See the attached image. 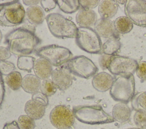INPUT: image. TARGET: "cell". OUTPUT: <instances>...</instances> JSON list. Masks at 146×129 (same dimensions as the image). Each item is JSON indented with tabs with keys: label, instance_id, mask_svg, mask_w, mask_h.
Segmentation results:
<instances>
[{
	"label": "cell",
	"instance_id": "cell-1",
	"mask_svg": "<svg viewBox=\"0 0 146 129\" xmlns=\"http://www.w3.org/2000/svg\"><path fill=\"white\" fill-rule=\"evenodd\" d=\"M40 42L35 28L25 26L13 30L6 35L5 39L11 53L18 57L31 54Z\"/></svg>",
	"mask_w": 146,
	"mask_h": 129
},
{
	"label": "cell",
	"instance_id": "cell-2",
	"mask_svg": "<svg viewBox=\"0 0 146 129\" xmlns=\"http://www.w3.org/2000/svg\"><path fill=\"white\" fill-rule=\"evenodd\" d=\"M72 111L78 120L87 124H103L115 121L99 105L76 106L73 107Z\"/></svg>",
	"mask_w": 146,
	"mask_h": 129
},
{
	"label": "cell",
	"instance_id": "cell-3",
	"mask_svg": "<svg viewBox=\"0 0 146 129\" xmlns=\"http://www.w3.org/2000/svg\"><path fill=\"white\" fill-rule=\"evenodd\" d=\"M48 28L51 34L57 38H76L78 27L71 20L59 13H50L46 16Z\"/></svg>",
	"mask_w": 146,
	"mask_h": 129
},
{
	"label": "cell",
	"instance_id": "cell-4",
	"mask_svg": "<svg viewBox=\"0 0 146 129\" xmlns=\"http://www.w3.org/2000/svg\"><path fill=\"white\" fill-rule=\"evenodd\" d=\"M135 91V82L133 74L117 77L113 80L110 90L111 97L115 101L127 103L133 97Z\"/></svg>",
	"mask_w": 146,
	"mask_h": 129
},
{
	"label": "cell",
	"instance_id": "cell-5",
	"mask_svg": "<svg viewBox=\"0 0 146 129\" xmlns=\"http://www.w3.org/2000/svg\"><path fill=\"white\" fill-rule=\"evenodd\" d=\"M26 16L25 10L19 1H10L0 5V25L14 27L22 23Z\"/></svg>",
	"mask_w": 146,
	"mask_h": 129
},
{
	"label": "cell",
	"instance_id": "cell-6",
	"mask_svg": "<svg viewBox=\"0 0 146 129\" xmlns=\"http://www.w3.org/2000/svg\"><path fill=\"white\" fill-rule=\"evenodd\" d=\"M35 53L38 56L47 60L52 65L58 67L72 58V53L69 49L56 44L42 47L36 49Z\"/></svg>",
	"mask_w": 146,
	"mask_h": 129
},
{
	"label": "cell",
	"instance_id": "cell-7",
	"mask_svg": "<svg viewBox=\"0 0 146 129\" xmlns=\"http://www.w3.org/2000/svg\"><path fill=\"white\" fill-rule=\"evenodd\" d=\"M75 42L81 49L87 53L98 54L102 52L100 38L91 27H78Z\"/></svg>",
	"mask_w": 146,
	"mask_h": 129
},
{
	"label": "cell",
	"instance_id": "cell-8",
	"mask_svg": "<svg viewBox=\"0 0 146 129\" xmlns=\"http://www.w3.org/2000/svg\"><path fill=\"white\" fill-rule=\"evenodd\" d=\"M65 66L74 75L86 79L94 76L98 71V68L94 62L83 55L72 57Z\"/></svg>",
	"mask_w": 146,
	"mask_h": 129
},
{
	"label": "cell",
	"instance_id": "cell-9",
	"mask_svg": "<svg viewBox=\"0 0 146 129\" xmlns=\"http://www.w3.org/2000/svg\"><path fill=\"white\" fill-rule=\"evenodd\" d=\"M138 63L132 58L120 55L110 56L106 64L107 69L113 75L133 74Z\"/></svg>",
	"mask_w": 146,
	"mask_h": 129
},
{
	"label": "cell",
	"instance_id": "cell-10",
	"mask_svg": "<svg viewBox=\"0 0 146 129\" xmlns=\"http://www.w3.org/2000/svg\"><path fill=\"white\" fill-rule=\"evenodd\" d=\"M51 124L57 129L70 128L75 122V116L71 109L66 105H58L50 114Z\"/></svg>",
	"mask_w": 146,
	"mask_h": 129
},
{
	"label": "cell",
	"instance_id": "cell-11",
	"mask_svg": "<svg viewBox=\"0 0 146 129\" xmlns=\"http://www.w3.org/2000/svg\"><path fill=\"white\" fill-rule=\"evenodd\" d=\"M124 12L133 23L146 27V0L126 1Z\"/></svg>",
	"mask_w": 146,
	"mask_h": 129
},
{
	"label": "cell",
	"instance_id": "cell-12",
	"mask_svg": "<svg viewBox=\"0 0 146 129\" xmlns=\"http://www.w3.org/2000/svg\"><path fill=\"white\" fill-rule=\"evenodd\" d=\"M51 77L56 88L60 90L68 89L73 81L72 74L65 65L59 66L53 70Z\"/></svg>",
	"mask_w": 146,
	"mask_h": 129
},
{
	"label": "cell",
	"instance_id": "cell-13",
	"mask_svg": "<svg viewBox=\"0 0 146 129\" xmlns=\"http://www.w3.org/2000/svg\"><path fill=\"white\" fill-rule=\"evenodd\" d=\"M94 30L100 37L108 39L111 37L119 38L114 23L110 19L100 18L97 20L94 25Z\"/></svg>",
	"mask_w": 146,
	"mask_h": 129
},
{
	"label": "cell",
	"instance_id": "cell-14",
	"mask_svg": "<svg viewBox=\"0 0 146 129\" xmlns=\"http://www.w3.org/2000/svg\"><path fill=\"white\" fill-rule=\"evenodd\" d=\"M113 80L114 78L111 74L105 72H101L94 76L92 85L96 90L104 92L110 89Z\"/></svg>",
	"mask_w": 146,
	"mask_h": 129
},
{
	"label": "cell",
	"instance_id": "cell-15",
	"mask_svg": "<svg viewBox=\"0 0 146 129\" xmlns=\"http://www.w3.org/2000/svg\"><path fill=\"white\" fill-rule=\"evenodd\" d=\"M76 22L79 27H91L97 21V15L92 9L80 8L76 15Z\"/></svg>",
	"mask_w": 146,
	"mask_h": 129
},
{
	"label": "cell",
	"instance_id": "cell-16",
	"mask_svg": "<svg viewBox=\"0 0 146 129\" xmlns=\"http://www.w3.org/2000/svg\"><path fill=\"white\" fill-rule=\"evenodd\" d=\"M46 106L42 102L31 99L26 103L25 111L27 115L34 120H38L44 116L46 112Z\"/></svg>",
	"mask_w": 146,
	"mask_h": 129
},
{
	"label": "cell",
	"instance_id": "cell-17",
	"mask_svg": "<svg viewBox=\"0 0 146 129\" xmlns=\"http://www.w3.org/2000/svg\"><path fill=\"white\" fill-rule=\"evenodd\" d=\"M33 70L35 75L43 80L49 78L53 71L52 65L47 60L41 57L34 62Z\"/></svg>",
	"mask_w": 146,
	"mask_h": 129
},
{
	"label": "cell",
	"instance_id": "cell-18",
	"mask_svg": "<svg viewBox=\"0 0 146 129\" xmlns=\"http://www.w3.org/2000/svg\"><path fill=\"white\" fill-rule=\"evenodd\" d=\"M119 6L115 1L103 0L100 2L98 12L102 18L110 19L116 14Z\"/></svg>",
	"mask_w": 146,
	"mask_h": 129
},
{
	"label": "cell",
	"instance_id": "cell-19",
	"mask_svg": "<svg viewBox=\"0 0 146 129\" xmlns=\"http://www.w3.org/2000/svg\"><path fill=\"white\" fill-rule=\"evenodd\" d=\"M27 20L32 24L39 25L46 19L44 10L38 5L29 6L26 10Z\"/></svg>",
	"mask_w": 146,
	"mask_h": 129
},
{
	"label": "cell",
	"instance_id": "cell-20",
	"mask_svg": "<svg viewBox=\"0 0 146 129\" xmlns=\"http://www.w3.org/2000/svg\"><path fill=\"white\" fill-rule=\"evenodd\" d=\"M131 115L129 107L124 103H118L115 105L112 110V116L115 120L124 123L129 120Z\"/></svg>",
	"mask_w": 146,
	"mask_h": 129
},
{
	"label": "cell",
	"instance_id": "cell-21",
	"mask_svg": "<svg viewBox=\"0 0 146 129\" xmlns=\"http://www.w3.org/2000/svg\"><path fill=\"white\" fill-rule=\"evenodd\" d=\"M41 81L35 75L26 74L22 78L21 87L23 90L28 93L34 94L40 90Z\"/></svg>",
	"mask_w": 146,
	"mask_h": 129
},
{
	"label": "cell",
	"instance_id": "cell-22",
	"mask_svg": "<svg viewBox=\"0 0 146 129\" xmlns=\"http://www.w3.org/2000/svg\"><path fill=\"white\" fill-rule=\"evenodd\" d=\"M113 23L116 32L121 34L129 32L133 27L132 21L127 16H121L117 18Z\"/></svg>",
	"mask_w": 146,
	"mask_h": 129
},
{
	"label": "cell",
	"instance_id": "cell-23",
	"mask_svg": "<svg viewBox=\"0 0 146 129\" xmlns=\"http://www.w3.org/2000/svg\"><path fill=\"white\" fill-rule=\"evenodd\" d=\"M121 47V43L117 37L108 38L103 44L102 52L108 56H112L116 53Z\"/></svg>",
	"mask_w": 146,
	"mask_h": 129
},
{
	"label": "cell",
	"instance_id": "cell-24",
	"mask_svg": "<svg viewBox=\"0 0 146 129\" xmlns=\"http://www.w3.org/2000/svg\"><path fill=\"white\" fill-rule=\"evenodd\" d=\"M56 4L59 9L66 14H72L80 9L79 1L78 0H58Z\"/></svg>",
	"mask_w": 146,
	"mask_h": 129
},
{
	"label": "cell",
	"instance_id": "cell-25",
	"mask_svg": "<svg viewBox=\"0 0 146 129\" xmlns=\"http://www.w3.org/2000/svg\"><path fill=\"white\" fill-rule=\"evenodd\" d=\"M22 78L19 72L13 71L5 77V82L11 89L17 90L21 87Z\"/></svg>",
	"mask_w": 146,
	"mask_h": 129
},
{
	"label": "cell",
	"instance_id": "cell-26",
	"mask_svg": "<svg viewBox=\"0 0 146 129\" xmlns=\"http://www.w3.org/2000/svg\"><path fill=\"white\" fill-rule=\"evenodd\" d=\"M35 59L28 55L19 56L17 60V66L22 70L30 72L33 69Z\"/></svg>",
	"mask_w": 146,
	"mask_h": 129
},
{
	"label": "cell",
	"instance_id": "cell-27",
	"mask_svg": "<svg viewBox=\"0 0 146 129\" xmlns=\"http://www.w3.org/2000/svg\"><path fill=\"white\" fill-rule=\"evenodd\" d=\"M40 92L47 97L54 95L57 90V88L51 79H46L41 82L40 87Z\"/></svg>",
	"mask_w": 146,
	"mask_h": 129
},
{
	"label": "cell",
	"instance_id": "cell-28",
	"mask_svg": "<svg viewBox=\"0 0 146 129\" xmlns=\"http://www.w3.org/2000/svg\"><path fill=\"white\" fill-rule=\"evenodd\" d=\"M17 123L20 129H34L35 127L34 120L27 115H20Z\"/></svg>",
	"mask_w": 146,
	"mask_h": 129
},
{
	"label": "cell",
	"instance_id": "cell-29",
	"mask_svg": "<svg viewBox=\"0 0 146 129\" xmlns=\"http://www.w3.org/2000/svg\"><path fill=\"white\" fill-rule=\"evenodd\" d=\"M133 121L139 128H146V110L137 109L133 115Z\"/></svg>",
	"mask_w": 146,
	"mask_h": 129
},
{
	"label": "cell",
	"instance_id": "cell-30",
	"mask_svg": "<svg viewBox=\"0 0 146 129\" xmlns=\"http://www.w3.org/2000/svg\"><path fill=\"white\" fill-rule=\"evenodd\" d=\"M15 69V65L7 60L0 62V73L2 75L7 76L13 72Z\"/></svg>",
	"mask_w": 146,
	"mask_h": 129
},
{
	"label": "cell",
	"instance_id": "cell-31",
	"mask_svg": "<svg viewBox=\"0 0 146 129\" xmlns=\"http://www.w3.org/2000/svg\"><path fill=\"white\" fill-rule=\"evenodd\" d=\"M136 75L141 82L146 80V61H142L138 63L136 68Z\"/></svg>",
	"mask_w": 146,
	"mask_h": 129
},
{
	"label": "cell",
	"instance_id": "cell-32",
	"mask_svg": "<svg viewBox=\"0 0 146 129\" xmlns=\"http://www.w3.org/2000/svg\"><path fill=\"white\" fill-rule=\"evenodd\" d=\"M133 103L134 106L136 107L140 106L141 109L146 110V91L140 93L135 98Z\"/></svg>",
	"mask_w": 146,
	"mask_h": 129
},
{
	"label": "cell",
	"instance_id": "cell-33",
	"mask_svg": "<svg viewBox=\"0 0 146 129\" xmlns=\"http://www.w3.org/2000/svg\"><path fill=\"white\" fill-rule=\"evenodd\" d=\"M80 6L81 8L92 9L96 7L98 5H99V0H92V1H86V0H80L79 1Z\"/></svg>",
	"mask_w": 146,
	"mask_h": 129
},
{
	"label": "cell",
	"instance_id": "cell-34",
	"mask_svg": "<svg viewBox=\"0 0 146 129\" xmlns=\"http://www.w3.org/2000/svg\"><path fill=\"white\" fill-rule=\"evenodd\" d=\"M42 8L45 11H49L54 9L56 6V1L55 0H48V1H40Z\"/></svg>",
	"mask_w": 146,
	"mask_h": 129
},
{
	"label": "cell",
	"instance_id": "cell-35",
	"mask_svg": "<svg viewBox=\"0 0 146 129\" xmlns=\"http://www.w3.org/2000/svg\"><path fill=\"white\" fill-rule=\"evenodd\" d=\"M33 99L37 100L42 103H43L45 106H47L48 104V97L43 94L41 92H37L34 94L32 95V98Z\"/></svg>",
	"mask_w": 146,
	"mask_h": 129
},
{
	"label": "cell",
	"instance_id": "cell-36",
	"mask_svg": "<svg viewBox=\"0 0 146 129\" xmlns=\"http://www.w3.org/2000/svg\"><path fill=\"white\" fill-rule=\"evenodd\" d=\"M11 55V53L7 47L0 46V62L7 60Z\"/></svg>",
	"mask_w": 146,
	"mask_h": 129
},
{
	"label": "cell",
	"instance_id": "cell-37",
	"mask_svg": "<svg viewBox=\"0 0 146 129\" xmlns=\"http://www.w3.org/2000/svg\"><path fill=\"white\" fill-rule=\"evenodd\" d=\"M5 94V88L4 80L2 74L0 73V107L2 105Z\"/></svg>",
	"mask_w": 146,
	"mask_h": 129
},
{
	"label": "cell",
	"instance_id": "cell-38",
	"mask_svg": "<svg viewBox=\"0 0 146 129\" xmlns=\"http://www.w3.org/2000/svg\"><path fill=\"white\" fill-rule=\"evenodd\" d=\"M110 56H108L106 55L105 54H103L101 55V56L99 57V65L101 66V68L104 70L107 69L106 67V64H107V61L108 60V59H109Z\"/></svg>",
	"mask_w": 146,
	"mask_h": 129
},
{
	"label": "cell",
	"instance_id": "cell-39",
	"mask_svg": "<svg viewBox=\"0 0 146 129\" xmlns=\"http://www.w3.org/2000/svg\"><path fill=\"white\" fill-rule=\"evenodd\" d=\"M2 129H20V128L17 122L13 120L12 122L5 123Z\"/></svg>",
	"mask_w": 146,
	"mask_h": 129
},
{
	"label": "cell",
	"instance_id": "cell-40",
	"mask_svg": "<svg viewBox=\"0 0 146 129\" xmlns=\"http://www.w3.org/2000/svg\"><path fill=\"white\" fill-rule=\"evenodd\" d=\"M23 3L26 5V6H35L40 3V1H26V0H23L22 1Z\"/></svg>",
	"mask_w": 146,
	"mask_h": 129
},
{
	"label": "cell",
	"instance_id": "cell-41",
	"mask_svg": "<svg viewBox=\"0 0 146 129\" xmlns=\"http://www.w3.org/2000/svg\"><path fill=\"white\" fill-rule=\"evenodd\" d=\"M10 1H2V0H0V5L1 4H3L5 3H6V2H9Z\"/></svg>",
	"mask_w": 146,
	"mask_h": 129
},
{
	"label": "cell",
	"instance_id": "cell-42",
	"mask_svg": "<svg viewBox=\"0 0 146 129\" xmlns=\"http://www.w3.org/2000/svg\"><path fill=\"white\" fill-rule=\"evenodd\" d=\"M2 39V32H1V31L0 30V43L1 42Z\"/></svg>",
	"mask_w": 146,
	"mask_h": 129
},
{
	"label": "cell",
	"instance_id": "cell-43",
	"mask_svg": "<svg viewBox=\"0 0 146 129\" xmlns=\"http://www.w3.org/2000/svg\"><path fill=\"white\" fill-rule=\"evenodd\" d=\"M128 129H140L139 128H128Z\"/></svg>",
	"mask_w": 146,
	"mask_h": 129
},
{
	"label": "cell",
	"instance_id": "cell-44",
	"mask_svg": "<svg viewBox=\"0 0 146 129\" xmlns=\"http://www.w3.org/2000/svg\"><path fill=\"white\" fill-rule=\"evenodd\" d=\"M66 129H70V128H66Z\"/></svg>",
	"mask_w": 146,
	"mask_h": 129
}]
</instances>
